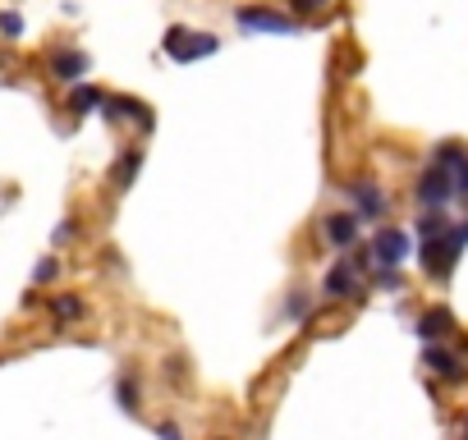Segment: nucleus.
<instances>
[{
  "instance_id": "nucleus-8",
  "label": "nucleus",
  "mask_w": 468,
  "mask_h": 440,
  "mask_svg": "<svg viewBox=\"0 0 468 440\" xmlns=\"http://www.w3.org/2000/svg\"><path fill=\"white\" fill-rule=\"evenodd\" d=\"M234 24H239L244 33H299V24L290 15H276V10H262V5H249L234 15Z\"/></svg>"
},
{
  "instance_id": "nucleus-19",
  "label": "nucleus",
  "mask_w": 468,
  "mask_h": 440,
  "mask_svg": "<svg viewBox=\"0 0 468 440\" xmlns=\"http://www.w3.org/2000/svg\"><path fill=\"white\" fill-rule=\"evenodd\" d=\"M120 408H129V413L138 408V385L133 381H120Z\"/></svg>"
},
{
  "instance_id": "nucleus-17",
  "label": "nucleus",
  "mask_w": 468,
  "mask_h": 440,
  "mask_svg": "<svg viewBox=\"0 0 468 440\" xmlns=\"http://www.w3.org/2000/svg\"><path fill=\"white\" fill-rule=\"evenodd\" d=\"M285 317H290V321H303V317H308V299H303V294L285 299Z\"/></svg>"
},
{
  "instance_id": "nucleus-9",
  "label": "nucleus",
  "mask_w": 468,
  "mask_h": 440,
  "mask_svg": "<svg viewBox=\"0 0 468 440\" xmlns=\"http://www.w3.org/2000/svg\"><path fill=\"white\" fill-rule=\"evenodd\" d=\"M413 330H418V340H422V344H450L459 326H454L450 308H427V312L418 317V326H413Z\"/></svg>"
},
{
  "instance_id": "nucleus-23",
  "label": "nucleus",
  "mask_w": 468,
  "mask_h": 440,
  "mask_svg": "<svg viewBox=\"0 0 468 440\" xmlns=\"http://www.w3.org/2000/svg\"><path fill=\"white\" fill-rule=\"evenodd\" d=\"M156 435H161V440H184V431H179V426H170V422H165V426H156Z\"/></svg>"
},
{
  "instance_id": "nucleus-2",
  "label": "nucleus",
  "mask_w": 468,
  "mask_h": 440,
  "mask_svg": "<svg viewBox=\"0 0 468 440\" xmlns=\"http://www.w3.org/2000/svg\"><path fill=\"white\" fill-rule=\"evenodd\" d=\"M363 271H372L367 248H363V253H354V257H335V262L326 267V276H322V299H326V303H345V299H354V294H358Z\"/></svg>"
},
{
  "instance_id": "nucleus-16",
  "label": "nucleus",
  "mask_w": 468,
  "mask_h": 440,
  "mask_svg": "<svg viewBox=\"0 0 468 440\" xmlns=\"http://www.w3.org/2000/svg\"><path fill=\"white\" fill-rule=\"evenodd\" d=\"M24 33V19L15 15V10H5V15H0V37H5V42H15Z\"/></svg>"
},
{
  "instance_id": "nucleus-14",
  "label": "nucleus",
  "mask_w": 468,
  "mask_h": 440,
  "mask_svg": "<svg viewBox=\"0 0 468 440\" xmlns=\"http://www.w3.org/2000/svg\"><path fill=\"white\" fill-rule=\"evenodd\" d=\"M138 165H143V152H129V156L115 165V188H129L133 174H138Z\"/></svg>"
},
{
  "instance_id": "nucleus-7",
  "label": "nucleus",
  "mask_w": 468,
  "mask_h": 440,
  "mask_svg": "<svg viewBox=\"0 0 468 440\" xmlns=\"http://www.w3.org/2000/svg\"><path fill=\"white\" fill-rule=\"evenodd\" d=\"M358 235H363V220H358L354 211H331V215H322V239H326L331 248H354Z\"/></svg>"
},
{
  "instance_id": "nucleus-1",
  "label": "nucleus",
  "mask_w": 468,
  "mask_h": 440,
  "mask_svg": "<svg viewBox=\"0 0 468 440\" xmlns=\"http://www.w3.org/2000/svg\"><path fill=\"white\" fill-rule=\"evenodd\" d=\"M463 244H468V220H459V225H450L445 235L436 239H422V276L427 280H445L454 271V262L463 257Z\"/></svg>"
},
{
  "instance_id": "nucleus-12",
  "label": "nucleus",
  "mask_w": 468,
  "mask_h": 440,
  "mask_svg": "<svg viewBox=\"0 0 468 440\" xmlns=\"http://www.w3.org/2000/svg\"><path fill=\"white\" fill-rule=\"evenodd\" d=\"M106 115H111V120H133V124H152L147 106H143V101H133V97H106Z\"/></svg>"
},
{
  "instance_id": "nucleus-11",
  "label": "nucleus",
  "mask_w": 468,
  "mask_h": 440,
  "mask_svg": "<svg viewBox=\"0 0 468 440\" xmlns=\"http://www.w3.org/2000/svg\"><path fill=\"white\" fill-rule=\"evenodd\" d=\"M51 74H56L60 83H79V79L88 74V56H83V51H60V56L51 60Z\"/></svg>"
},
{
  "instance_id": "nucleus-13",
  "label": "nucleus",
  "mask_w": 468,
  "mask_h": 440,
  "mask_svg": "<svg viewBox=\"0 0 468 440\" xmlns=\"http://www.w3.org/2000/svg\"><path fill=\"white\" fill-rule=\"evenodd\" d=\"M69 106H74L79 115H88V110H97V106H106V97H101L97 88H74V97H69Z\"/></svg>"
},
{
  "instance_id": "nucleus-15",
  "label": "nucleus",
  "mask_w": 468,
  "mask_h": 440,
  "mask_svg": "<svg viewBox=\"0 0 468 440\" xmlns=\"http://www.w3.org/2000/svg\"><path fill=\"white\" fill-rule=\"evenodd\" d=\"M51 308H56V317H60V321H74V317H83V299H74V294H60Z\"/></svg>"
},
{
  "instance_id": "nucleus-18",
  "label": "nucleus",
  "mask_w": 468,
  "mask_h": 440,
  "mask_svg": "<svg viewBox=\"0 0 468 440\" xmlns=\"http://www.w3.org/2000/svg\"><path fill=\"white\" fill-rule=\"evenodd\" d=\"M377 289H386V294L390 289H404V276L399 271H377Z\"/></svg>"
},
{
  "instance_id": "nucleus-20",
  "label": "nucleus",
  "mask_w": 468,
  "mask_h": 440,
  "mask_svg": "<svg viewBox=\"0 0 468 440\" xmlns=\"http://www.w3.org/2000/svg\"><path fill=\"white\" fill-rule=\"evenodd\" d=\"M56 271H60V262H56V257H47V262H42V267L33 271V280H37V285H47V280H51Z\"/></svg>"
},
{
  "instance_id": "nucleus-4",
  "label": "nucleus",
  "mask_w": 468,
  "mask_h": 440,
  "mask_svg": "<svg viewBox=\"0 0 468 440\" xmlns=\"http://www.w3.org/2000/svg\"><path fill=\"white\" fill-rule=\"evenodd\" d=\"M367 257H372L377 271H399L413 257V235L399 230V225H381L372 235V244H367Z\"/></svg>"
},
{
  "instance_id": "nucleus-3",
  "label": "nucleus",
  "mask_w": 468,
  "mask_h": 440,
  "mask_svg": "<svg viewBox=\"0 0 468 440\" xmlns=\"http://www.w3.org/2000/svg\"><path fill=\"white\" fill-rule=\"evenodd\" d=\"M454 197H459L454 170H445V165H436V161H431V165L418 174V183H413V202H418L422 211H445Z\"/></svg>"
},
{
  "instance_id": "nucleus-21",
  "label": "nucleus",
  "mask_w": 468,
  "mask_h": 440,
  "mask_svg": "<svg viewBox=\"0 0 468 440\" xmlns=\"http://www.w3.org/2000/svg\"><path fill=\"white\" fill-rule=\"evenodd\" d=\"M454 183H459V197L468 202V161H463V165L454 170Z\"/></svg>"
},
{
  "instance_id": "nucleus-5",
  "label": "nucleus",
  "mask_w": 468,
  "mask_h": 440,
  "mask_svg": "<svg viewBox=\"0 0 468 440\" xmlns=\"http://www.w3.org/2000/svg\"><path fill=\"white\" fill-rule=\"evenodd\" d=\"M211 51H216V37H211V33H193V28H170V33H165V56L179 60V65L202 60V56H211Z\"/></svg>"
},
{
  "instance_id": "nucleus-6",
  "label": "nucleus",
  "mask_w": 468,
  "mask_h": 440,
  "mask_svg": "<svg viewBox=\"0 0 468 440\" xmlns=\"http://www.w3.org/2000/svg\"><path fill=\"white\" fill-rule=\"evenodd\" d=\"M422 367H427L431 376H441V381H454V385L468 376V358H463V353H454L450 344H427Z\"/></svg>"
},
{
  "instance_id": "nucleus-10",
  "label": "nucleus",
  "mask_w": 468,
  "mask_h": 440,
  "mask_svg": "<svg viewBox=\"0 0 468 440\" xmlns=\"http://www.w3.org/2000/svg\"><path fill=\"white\" fill-rule=\"evenodd\" d=\"M349 197H354V215H358V220H381V215H386V193H381L372 179H358V183L349 188Z\"/></svg>"
},
{
  "instance_id": "nucleus-22",
  "label": "nucleus",
  "mask_w": 468,
  "mask_h": 440,
  "mask_svg": "<svg viewBox=\"0 0 468 440\" xmlns=\"http://www.w3.org/2000/svg\"><path fill=\"white\" fill-rule=\"evenodd\" d=\"M290 5H294L299 15H313V10H322V5H326V0H290Z\"/></svg>"
}]
</instances>
